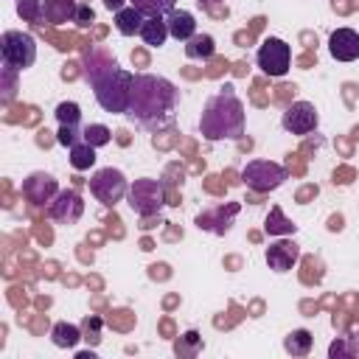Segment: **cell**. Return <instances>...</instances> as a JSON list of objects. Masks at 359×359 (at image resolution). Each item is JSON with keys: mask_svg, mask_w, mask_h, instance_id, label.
<instances>
[{"mask_svg": "<svg viewBox=\"0 0 359 359\" xmlns=\"http://www.w3.org/2000/svg\"><path fill=\"white\" fill-rule=\"evenodd\" d=\"M0 56H3V67H11L20 73L36 62V42L25 31H3Z\"/></svg>", "mask_w": 359, "mask_h": 359, "instance_id": "cell-4", "label": "cell"}, {"mask_svg": "<svg viewBox=\"0 0 359 359\" xmlns=\"http://www.w3.org/2000/svg\"><path fill=\"white\" fill-rule=\"evenodd\" d=\"M95 163V146H90L87 140H79L76 146H70V165L76 171H87Z\"/></svg>", "mask_w": 359, "mask_h": 359, "instance_id": "cell-21", "label": "cell"}, {"mask_svg": "<svg viewBox=\"0 0 359 359\" xmlns=\"http://www.w3.org/2000/svg\"><path fill=\"white\" fill-rule=\"evenodd\" d=\"M81 132H84V129H79V126H62V129H59V135H56V140H59L62 146H67V149H70V146H76L79 140H84V137H81Z\"/></svg>", "mask_w": 359, "mask_h": 359, "instance_id": "cell-27", "label": "cell"}, {"mask_svg": "<svg viewBox=\"0 0 359 359\" xmlns=\"http://www.w3.org/2000/svg\"><path fill=\"white\" fill-rule=\"evenodd\" d=\"M258 67L272 79L286 76L292 67V48L278 36H266L258 48Z\"/></svg>", "mask_w": 359, "mask_h": 359, "instance_id": "cell-6", "label": "cell"}, {"mask_svg": "<svg viewBox=\"0 0 359 359\" xmlns=\"http://www.w3.org/2000/svg\"><path fill=\"white\" fill-rule=\"evenodd\" d=\"M17 14L31 20V22H36V25H42V0H20L17 3Z\"/></svg>", "mask_w": 359, "mask_h": 359, "instance_id": "cell-26", "label": "cell"}, {"mask_svg": "<svg viewBox=\"0 0 359 359\" xmlns=\"http://www.w3.org/2000/svg\"><path fill=\"white\" fill-rule=\"evenodd\" d=\"M177 107V87L160 76H135L132 81V101L129 115L137 118L143 126H163L171 121Z\"/></svg>", "mask_w": 359, "mask_h": 359, "instance_id": "cell-1", "label": "cell"}, {"mask_svg": "<svg viewBox=\"0 0 359 359\" xmlns=\"http://www.w3.org/2000/svg\"><path fill=\"white\" fill-rule=\"evenodd\" d=\"M129 6H135L146 17H165L177 8V0H129Z\"/></svg>", "mask_w": 359, "mask_h": 359, "instance_id": "cell-22", "label": "cell"}, {"mask_svg": "<svg viewBox=\"0 0 359 359\" xmlns=\"http://www.w3.org/2000/svg\"><path fill=\"white\" fill-rule=\"evenodd\" d=\"M165 22H168V36H174L180 42H188L196 34V20L185 8H174L171 14H165Z\"/></svg>", "mask_w": 359, "mask_h": 359, "instance_id": "cell-14", "label": "cell"}, {"mask_svg": "<svg viewBox=\"0 0 359 359\" xmlns=\"http://www.w3.org/2000/svg\"><path fill=\"white\" fill-rule=\"evenodd\" d=\"M289 177V171L272 160H250L241 171V182L258 194H266V191H275L278 185H283V180Z\"/></svg>", "mask_w": 359, "mask_h": 359, "instance_id": "cell-5", "label": "cell"}, {"mask_svg": "<svg viewBox=\"0 0 359 359\" xmlns=\"http://www.w3.org/2000/svg\"><path fill=\"white\" fill-rule=\"evenodd\" d=\"M328 227H331V230H339V227H342V219H339V216H334V219H331V224H328Z\"/></svg>", "mask_w": 359, "mask_h": 359, "instance_id": "cell-30", "label": "cell"}, {"mask_svg": "<svg viewBox=\"0 0 359 359\" xmlns=\"http://www.w3.org/2000/svg\"><path fill=\"white\" fill-rule=\"evenodd\" d=\"M356 351H359V334H356Z\"/></svg>", "mask_w": 359, "mask_h": 359, "instance_id": "cell-31", "label": "cell"}, {"mask_svg": "<svg viewBox=\"0 0 359 359\" xmlns=\"http://www.w3.org/2000/svg\"><path fill=\"white\" fill-rule=\"evenodd\" d=\"M297 261H300V247L294 241L283 238V241H275V244L266 247V264L275 272H289Z\"/></svg>", "mask_w": 359, "mask_h": 359, "instance_id": "cell-12", "label": "cell"}, {"mask_svg": "<svg viewBox=\"0 0 359 359\" xmlns=\"http://www.w3.org/2000/svg\"><path fill=\"white\" fill-rule=\"evenodd\" d=\"M199 129L208 140H224V137H241L244 135V104L238 95L224 87L219 95H213L205 104Z\"/></svg>", "mask_w": 359, "mask_h": 359, "instance_id": "cell-3", "label": "cell"}, {"mask_svg": "<svg viewBox=\"0 0 359 359\" xmlns=\"http://www.w3.org/2000/svg\"><path fill=\"white\" fill-rule=\"evenodd\" d=\"M81 137L90 143V146H107L109 140H112V132L104 126V123H90V126H84V132H81Z\"/></svg>", "mask_w": 359, "mask_h": 359, "instance_id": "cell-25", "label": "cell"}, {"mask_svg": "<svg viewBox=\"0 0 359 359\" xmlns=\"http://www.w3.org/2000/svg\"><path fill=\"white\" fill-rule=\"evenodd\" d=\"M53 115H56V121L62 126H79V121H81V109H79L76 101H62Z\"/></svg>", "mask_w": 359, "mask_h": 359, "instance_id": "cell-24", "label": "cell"}, {"mask_svg": "<svg viewBox=\"0 0 359 359\" xmlns=\"http://www.w3.org/2000/svg\"><path fill=\"white\" fill-rule=\"evenodd\" d=\"M311 342H314L311 331L297 328V331H292V334L283 339V351H286V353H292V356H306V353L311 351Z\"/></svg>", "mask_w": 359, "mask_h": 359, "instance_id": "cell-20", "label": "cell"}, {"mask_svg": "<svg viewBox=\"0 0 359 359\" xmlns=\"http://www.w3.org/2000/svg\"><path fill=\"white\" fill-rule=\"evenodd\" d=\"M317 121H320L317 118V109L309 101H294L283 112V129L292 132V135H300V137L309 135V132H314L317 129Z\"/></svg>", "mask_w": 359, "mask_h": 359, "instance_id": "cell-10", "label": "cell"}, {"mask_svg": "<svg viewBox=\"0 0 359 359\" xmlns=\"http://www.w3.org/2000/svg\"><path fill=\"white\" fill-rule=\"evenodd\" d=\"M104 6H107L109 11H121V8L126 6V0H104Z\"/></svg>", "mask_w": 359, "mask_h": 359, "instance_id": "cell-29", "label": "cell"}, {"mask_svg": "<svg viewBox=\"0 0 359 359\" xmlns=\"http://www.w3.org/2000/svg\"><path fill=\"white\" fill-rule=\"evenodd\" d=\"M213 50H216V42L208 34H194L188 39V45H185V56L188 59H210Z\"/></svg>", "mask_w": 359, "mask_h": 359, "instance_id": "cell-19", "label": "cell"}, {"mask_svg": "<svg viewBox=\"0 0 359 359\" xmlns=\"http://www.w3.org/2000/svg\"><path fill=\"white\" fill-rule=\"evenodd\" d=\"M264 230H266L269 236H289V233H294V230H297V224H294V222H289V219L280 213V208H272V210H269V216H266Z\"/></svg>", "mask_w": 359, "mask_h": 359, "instance_id": "cell-23", "label": "cell"}, {"mask_svg": "<svg viewBox=\"0 0 359 359\" xmlns=\"http://www.w3.org/2000/svg\"><path fill=\"white\" fill-rule=\"evenodd\" d=\"M93 20H95V11H93L90 6H81V3H79V8H76V22H79V25H90Z\"/></svg>", "mask_w": 359, "mask_h": 359, "instance_id": "cell-28", "label": "cell"}, {"mask_svg": "<svg viewBox=\"0 0 359 359\" xmlns=\"http://www.w3.org/2000/svg\"><path fill=\"white\" fill-rule=\"evenodd\" d=\"M87 79L93 84V93H95V101L104 112H112V115H123L129 112V101H132V81L135 76L123 67H118V62L112 59H104L101 65H93L87 67Z\"/></svg>", "mask_w": 359, "mask_h": 359, "instance_id": "cell-2", "label": "cell"}, {"mask_svg": "<svg viewBox=\"0 0 359 359\" xmlns=\"http://www.w3.org/2000/svg\"><path fill=\"white\" fill-rule=\"evenodd\" d=\"M140 39L149 48L165 45V39H168V22H165V17H146V22L140 28Z\"/></svg>", "mask_w": 359, "mask_h": 359, "instance_id": "cell-16", "label": "cell"}, {"mask_svg": "<svg viewBox=\"0 0 359 359\" xmlns=\"http://www.w3.org/2000/svg\"><path fill=\"white\" fill-rule=\"evenodd\" d=\"M328 50L337 62H356L359 59V34L353 28H337L328 36Z\"/></svg>", "mask_w": 359, "mask_h": 359, "instance_id": "cell-11", "label": "cell"}, {"mask_svg": "<svg viewBox=\"0 0 359 359\" xmlns=\"http://www.w3.org/2000/svg\"><path fill=\"white\" fill-rule=\"evenodd\" d=\"M22 191H25V196L31 199V202H48L50 196H56L59 194V188H56V180L50 177V174H42V171H36V174H31V180L22 185Z\"/></svg>", "mask_w": 359, "mask_h": 359, "instance_id": "cell-13", "label": "cell"}, {"mask_svg": "<svg viewBox=\"0 0 359 359\" xmlns=\"http://www.w3.org/2000/svg\"><path fill=\"white\" fill-rule=\"evenodd\" d=\"M143 22H146V14L137 11L135 6H123L121 11H115V28H118V34H123V36L140 34Z\"/></svg>", "mask_w": 359, "mask_h": 359, "instance_id": "cell-15", "label": "cell"}, {"mask_svg": "<svg viewBox=\"0 0 359 359\" xmlns=\"http://www.w3.org/2000/svg\"><path fill=\"white\" fill-rule=\"evenodd\" d=\"M84 213V202L79 196V191L67 188V191H59L53 196V202L48 205V216L56 222V224H76Z\"/></svg>", "mask_w": 359, "mask_h": 359, "instance_id": "cell-9", "label": "cell"}, {"mask_svg": "<svg viewBox=\"0 0 359 359\" xmlns=\"http://www.w3.org/2000/svg\"><path fill=\"white\" fill-rule=\"evenodd\" d=\"M50 342L56 348H76L81 342V328L73 323H56L50 328Z\"/></svg>", "mask_w": 359, "mask_h": 359, "instance_id": "cell-18", "label": "cell"}, {"mask_svg": "<svg viewBox=\"0 0 359 359\" xmlns=\"http://www.w3.org/2000/svg\"><path fill=\"white\" fill-rule=\"evenodd\" d=\"M79 3L76 0H45L42 3V20L48 22H67L70 17H76Z\"/></svg>", "mask_w": 359, "mask_h": 359, "instance_id": "cell-17", "label": "cell"}, {"mask_svg": "<svg viewBox=\"0 0 359 359\" xmlns=\"http://www.w3.org/2000/svg\"><path fill=\"white\" fill-rule=\"evenodd\" d=\"M126 191H129L126 177H123V171H118V168H101V171H95L93 180H90V194H93L101 205H107V208H112L115 202H121Z\"/></svg>", "mask_w": 359, "mask_h": 359, "instance_id": "cell-7", "label": "cell"}, {"mask_svg": "<svg viewBox=\"0 0 359 359\" xmlns=\"http://www.w3.org/2000/svg\"><path fill=\"white\" fill-rule=\"evenodd\" d=\"M163 202H165V194H163V185H160L157 180L143 177V180H135V182H132V188H129V205H132V210H137L140 216L157 213V210L163 208Z\"/></svg>", "mask_w": 359, "mask_h": 359, "instance_id": "cell-8", "label": "cell"}]
</instances>
